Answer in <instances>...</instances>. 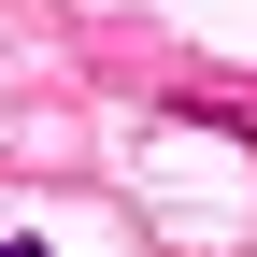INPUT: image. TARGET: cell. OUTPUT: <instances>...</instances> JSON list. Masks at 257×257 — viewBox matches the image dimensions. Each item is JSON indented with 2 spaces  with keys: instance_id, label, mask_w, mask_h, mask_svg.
<instances>
[{
  "instance_id": "obj_1",
  "label": "cell",
  "mask_w": 257,
  "mask_h": 257,
  "mask_svg": "<svg viewBox=\"0 0 257 257\" xmlns=\"http://www.w3.org/2000/svg\"><path fill=\"white\" fill-rule=\"evenodd\" d=\"M0 257H43V243H0Z\"/></svg>"
}]
</instances>
